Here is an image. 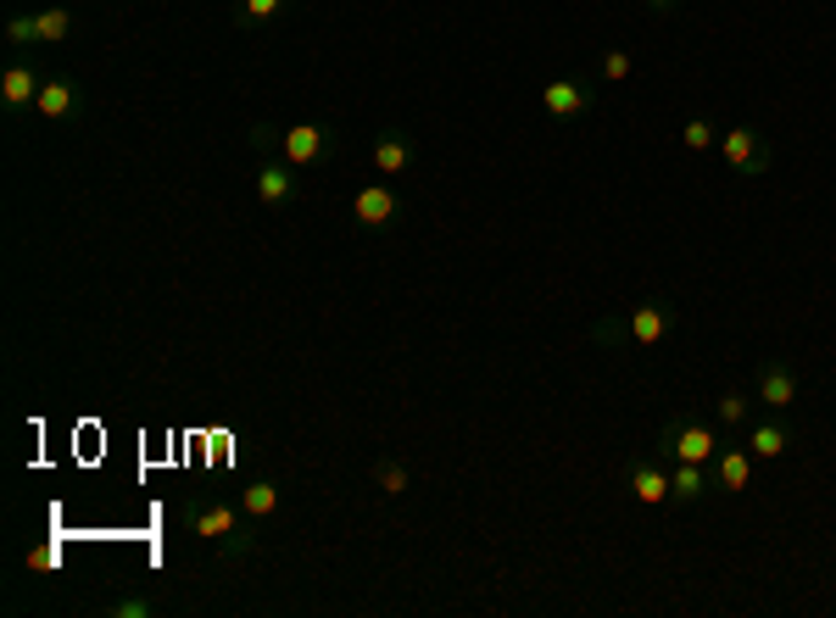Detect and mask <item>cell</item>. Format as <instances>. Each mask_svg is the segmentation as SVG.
I'll list each match as a JSON object with an SVG mask.
<instances>
[{
    "label": "cell",
    "instance_id": "6da1fadb",
    "mask_svg": "<svg viewBox=\"0 0 836 618\" xmlns=\"http://www.w3.org/2000/svg\"><path fill=\"white\" fill-rule=\"evenodd\" d=\"M714 451H719V440L697 418H675L658 429V457H669V462H714Z\"/></svg>",
    "mask_w": 836,
    "mask_h": 618
},
{
    "label": "cell",
    "instance_id": "7a4b0ae2",
    "mask_svg": "<svg viewBox=\"0 0 836 618\" xmlns=\"http://www.w3.org/2000/svg\"><path fill=\"white\" fill-rule=\"evenodd\" d=\"M719 157H725V168H730V173H747V179H758V173L769 168L764 134H758V129H747V123H736V129H725V134H719Z\"/></svg>",
    "mask_w": 836,
    "mask_h": 618
},
{
    "label": "cell",
    "instance_id": "3957f363",
    "mask_svg": "<svg viewBox=\"0 0 836 618\" xmlns=\"http://www.w3.org/2000/svg\"><path fill=\"white\" fill-rule=\"evenodd\" d=\"M351 218H357L362 229H390V223L401 218V196H396L390 185H362V190L351 196Z\"/></svg>",
    "mask_w": 836,
    "mask_h": 618
},
{
    "label": "cell",
    "instance_id": "277c9868",
    "mask_svg": "<svg viewBox=\"0 0 836 618\" xmlns=\"http://www.w3.org/2000/svg\"><path fill=\"white\" fill-rule=\"evenodd\" d=\"M675 329V307L669 301H641V307H630L625 312V335H630V346H658L664 335Z\"/></svg>",
    "mask_w": 836,
    "mask_h": 618
},
{
    "label": "cell",
    "instance_id": "5b68a950",
    "mask_svg": "<svg viewBox=\"0 0 836 618\" xmlns=\"http://www.w3.org/2000/svg\"><path fill=\"white\" fill-rule=\"evenodd\" d=\"M541 107H547V118H586L591 112V90L580 79H553L541 90Z\"/></svg>",
    "mask_w": 836,
    "mask_h": 618
},
{
    "label": "cell",
    "instance_id": "8992f818",
    "mask_svg": "<svg viewBox=\"0 0 836 618\" xmlns=\"http://www.w3.org/2000/svg\"><path fill=\"white\" fill-rule=\"evenodd\" d=\"M758 401L769 412H786L797 401V373L786 362H758Z\"/></svg>",
    "mask_w": 836,
    "mask_h": 618
},
{
    "label": "cell",
    "instance_id": "52a82bcc",
    "mask_svg": "<svg viewBox=\"0 0 836 618\" xmlns=\"http://www.w3.org/2000/svg\"><path fill=\"white\" fill-rule=\"evenodd\" d=\"M714 479H719V490L742 496V490H747V479H753V451H747V446L714 451Z\"/></svg>",
    "mask_w": 836,
    "mask_h": 618
},
{
    "label": "cell",
    "instance_id": "ba28073f",
    "mask_svg": "<svg viewBox=\"0 0 836 618\" xmlns=\"http://www.w3.org/2000/svg\"><path fill=\"white\" fill-rule=\"evenodd\" d=\"M625 485H630V496H636V501H647V507L669 501V474H664L658 462H630Z\"/></svg>",
    "mask_w": 836,
    "mask_h": 618
},
{
    "label": "cell",
    "instance_id": "9c48e42d",
    "mask_svg": "<svg viewBox=\"0 0 836 618\" xmlns=\"http://www.w3.org/2000/svg\"><path fill=\"white\" fill-rule=\"evenodd\" d=\"M279 146H285V162L307 168V162H318V157H324V129H318V123H296Z\"/></svg>",
    "mask_w": 836,
    "mask_h": 618
},
{
    "label": "cell",
    "instance_id": "30bf717a",
    "mask_svg": "<svg viewBox=\"0 0 836 618\" xmlns=\"http://www.w3.org/2000/svg\"><path fill=\"white\" fill-rule=\"evenodd\" d=\"M374 168H379L385 179L407 173V168H412V140H407V134H385V140L374 146Z\"/></svg>",
    "mask_w": 836,
    "mask_h": 618
},
{
    "label": "cell",
    "instance_id": "8fae6325",
    "mask_svg": "<svg viewBox=\"0 0 836 618\" xmlns=\"http://www.w3.org/2000/svg\"><path fill=\"white\" fill-rule=\"evenodd\" d=\"M786 446H792V429H786L780 418H764V423L747 429V451H753V457H780Z\"/></svg>",
    "mask_w": 836,
    "mask_h": 618
},
{
    "label": "cell",
    "instance_id": "7c38bea8",
    "mask_svg": "<svg viewBox=\"0 0 836 618\" xmlns=\"http://www.w3.org/2000/svg\"><path fill=\"white\" fill-rule=\"evenodd\" d=\"M0 101H7V107H34L40 101L34 73L29 68H7V73H0Z\"/></svg>",
    "mask_w": 836,
    "mask_h": 618
},
{
    "label": "cell",
    "instance_id": "4fadbf2b",
    "mask_svg": "<svg viewBox=\"0 0 836 618\" xmlns=\"http://www.w3.org/2000/svg\"><path fill=\"white\" fill-rule=\"evenodd\" d=\"M73 107H79V90H73V84H62V79L40 84V101H34V112H40V118H68Z\"/></svg>",
    "mask_w": 836,
    "mask_h": 618
},
{
    "label": "cell",
    "instance_id": "5bb4252c",
    "mask_svg": "<svg viewBox=\"0 0 836 618\" xmlns=\"http://www.w3.org/2000/svg\"><path fill=\"white\" fill-rule=\"evenodd\" d=\"M703 490H708L703 462H675V468H669V496H675V501H697Z\"/></svg>",
    "mask_w": 836,
    "mask_h": 618
},
{
    "label": "cell",
    "instance_id": "9a60e30c",
    "mask_svg": "<svg viewBox=\"0 0 836 618\" xmlns=\"http://www.w3.org/2000/svg\"><path fill=\"white\" fill-rule=\"evenodd\" d=\"M235 524H240V518H235V507H223V501H212V507L196 512V535H201V540H229Z\"/></svg>",
    "mask_w": 836,
    "mask_h": 618
},
{
    "label": "cell",
    "instance_id": "2e32d148",
    "mask_svg": "<svg viewBox=\"0 0 836 618\" xmlns=\"http://www.w3.org/2000/svg\"><path fill=\"white\" fill-rule=\"evenodd\" d=\"M285 196H290V173H285L279 162H273V168H262V173H257V201H268V207H279Z\"/></svg>",
    "mask_w": 836,
    "mask_h": 618
},
{
    "label": "cell",
    "instance_id": "e0dca14e",
    "mask_svg": "<svg viewBox=\"0 0 836 618\" xmlns=\"http://www.w3.org/2000/svg\"><path fill=\"white\" fill-rule=\"evenodd\" d=\"M34 29H40V40H46V46H62V40L73 34V18H68L62 7H51V12H40V18H34Z\"/></svg>",
    "mask_w": 836,
    "mask_h": 618
},
{
    "label": "cell",
    "instance_id": "ac0fdd59",
    "mask_svg": "<svg viewBox=\"0 0 836 618\" xmlns=\"http://www.w3.org/2000/svg\"><path fill=\"white\" fill-rule=\"evenodd\" d=\"M374 485H379L385 496H401V490H407V468H401L396 457H379V462H374Z\"/></svg>",
    "mask_w": 836,
    "mask_h": 618
},
{
    "label": "cell",
    "instance_id": "d6986e66",
    "mask_svg": "<svg viewBox=\"0 0 836 618\" xmlns=\"http://www.w3.org/2000/svg\"><path fill=\"white\" fill-rule=\"evenodd\" d=\"M240 507H246V512H251V518H268V512H273V507H279V490H273V485H268V479H257V485H251V490H246V496H240Z\"/></svg>",
    "mask_w": 836,
    "mask_h": 618
},
{
    "label": "cell",
    "instance_id": "ffe728a7",
    "mask_svg": "<svg viewBox=\"0 0 836 618\" xmlns=\"http://www.w3.org/2000/svg\"><path fill=\"white\" fill-rule=\"evenodd\" d=\"M714 412H719V423H725V429H742V418H747V396H742V390H725V396L714 401Z\"/></svg>",
    "mask_w": 836,
    "mask_h": 618
},
{
    "label": "cell",
    "instance_id": "44dd1931",
    "mask_svg": "<svg viewBox=\"0 0 836 618\" xmlns=\"http://www.w3.org/2000/svg\"><path fill=\"white\" fill-rule=\"evenodd\" d=\"M714 140H719V134H714V123H708V118H691V123L680 129V146H686V151H708Z\"/></svg>",
    "mask_w": 836,
    "mask_h": 618
},
{
    "label": "cell",
    "instance_id": "7402d4cb",
    "mask_svg": "<svg viewBox=\"0 0 836 618\" xmlns=\"http://www.w3.org/2000/svg\"><path fill=\"white\" fill-rule=\"evenodd\" d=\"M630 73H636V57H630V51H608V57H603V79H608V84H625Z\"/></svg>",
    "mask_w": 836,
    "mask_h": 618
},
{
    "label": "cell",
    "instance_id": "603a6c76",
    "mask_svg": "<svg viewBox=\"0 0 836 618\" xmlns=\"http://www.w3.org/2000/svg\"><path fill=\"white\" fill-rule=\"evenodd\" d=\"M279 7H285V0H246V18H251V23H268Z\"/></svg>",
    "mask_w": 836,
    "mask_h": 618
},
{
    "label": "cell",
    "instance_id": "cb8c5ba5",
    "mask_svg": "<svg viewBox=\"0 0 836 618\" xmlns=\"http://www.w3.org/2000/svg\"><path fill=\"white\" fill-rule=\"evenodd\" d=\"M7 34H12V40H40L34 18H12V23H7Z\"/></svg>",
    "mask_w": 836,
    "mask_h": 618
},
{
    "label": "cell",
    "instance_id": "d4e9b609",
    "mask_svg": "<svg viewBox=\"0 0 836 618\" xmlns=\"http://www.w3.org/2000/svg\"><path fill=\"white\" fill-rule=\"evenodd\" d=\"M112 612H118V618H146V612H151V607H146V601H118V607H112Z\"/></svg>",
    "mask_w": 836,
    "mask_h": 618
},
{
    "label": "cell",
    "instance_id": "484cf974",
    "mask_svg": "<svg viewBox=\"0 0 836 618\" xmlns=\"http://www.w3.org/2000/svg\"><path fill=\"white\" fill-rule=\"evenodd\" d=\"M647 7H653V12H658V18H669V12H675V7H680V0H647Z\"/></svg>",
    "mask_w": 836,
    "mask_h": 618
}]
</instances>
